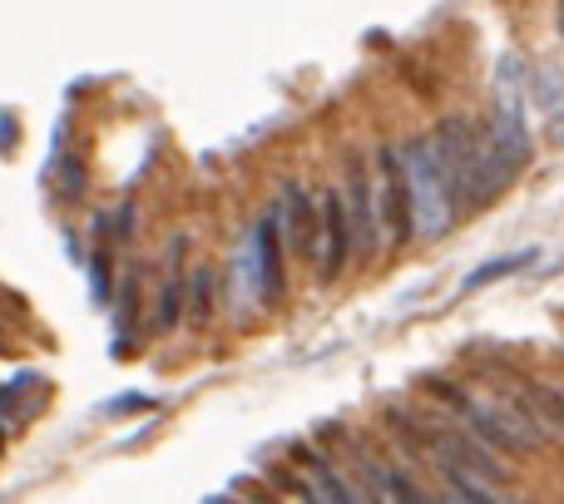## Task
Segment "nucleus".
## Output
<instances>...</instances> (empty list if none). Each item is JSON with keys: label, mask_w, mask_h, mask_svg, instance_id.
Returning <instances> with one entry per match:
<instances>
[{"label": "nucleus", "mask_w": 564, "mask_h": 504, "mask_svg": "<svg viewBox=\"0 0 564 504\" xmlns=\"http://www.w3.org/2000/svg\"><path fill=\"white\" fill-rule=\"evenodd\" d=\"M302 504H327V500H322L317 485H302Z\"/></svg>", "instance_id": "a211bd4d"}, {"label": "nucleus", "mask_w": 564, "mask_h": 504, "mask_svg": "<svg viewBox=\"0 0 564 504\" xmlns=\"http://www.w3.org/2000/svg\"><path fill=\"white\" fill-rule=\"evenodd\" d=\"M525 406L540 416V426H555V430H564V391L560 386H530L525 391Z\"/></svg>", "instance_id": "4468645a"}, {"label": "nucleus", "mask_w": 564, "mask_h": 504, "mask_svg": "<svg viewBox=\"0 0 564 504\" xmlns=\"http://www.w3.org/2000/svg\"><path fill=\"white\" fill-rule=\"evenodd\" d=\"M248 248H253V262H258L263 302H273L278 292H282V223H278V208H268V213L253 223V233H248Z\"/></svg>", "instance_id": "1a4fd4ad"}, {"label": "nucleus", "mask_w": 564, "mask_h": 504, "mask_svg": "<svg viewBox=\"0 0 564 504\" xmlns=\"http://www.w3.org/2000/svg\"><path fill=\"white\" fill-rule=\"evenodd\" d=\"M357 465H361V495H367V504H431L406 470L381 465V460H367V456Z\"/></svg>", "instance_id": "9d476101"}, {"label": "nucleus", "mask_w": 564, "mask_h": 504, "mask_svg": "<svg viewBox=\"0 0 564 504\" xmlns=\"http://www.w3.org/2000/svg\"><path fill=\"white\" fill-rule=\"evenodd\" d=\"M208 307H214V272L198 267V272H194V292H188V317H194V321H208Z\"/></svg>", "instance_id": "2eb2a0df"}, {"label": "nucleus", "mask_w": 564, "mask_h": 504, "mask_svg": "<svg viewBox=\"0 0 564 504\" xmlns=\"http://www.w3.org/2000/svg\"><path fill=\"white\" fill-rule=\"evenodd\" d=\"M317 204H322L317 272H322V282H332V277H341V267H347V258H351V223H347V204H341L337 188H327Z\"/></svg>", "instance_id": "6e6552de"}, {"label": "nucleus", "mask_w": 564, "mask_h": 504, "mask_svg": "<svg viewBox=\"0 0 564 504\" xmlns=\"http://www.w3.org/2000/svg\"><path fill=\"white\" fill-rule=\"evenodd\" d=\"M312 465V485L322 490V500L327 504H367V495H361V485H347V480L337 475V470L327 465L322 456H302Z\"/></svg>", "instance_id": "9b49d317"}, {"label": "nucleus", "mask_w": 564, "mask_h": 504, "mask_svg": "<svg viewBox=\"0 0 564 504\" xmlns=\"http://www.w3.org/2000/svg\"><path fill=\"white\" fill-rule=\"evenodd\" d=\"M341 204H347L351 243H357L361 252H377V248H387V238H381L377 194H371V178H367V168H361V158H357V154H351V164H347V194H341Z\"/></svg>", "instance_id": "423d86ee"}, {"label": "nucleus", "mask_w": 564, "mask_h": 504, "mask_svg": "<svg viewBox=\"0 0 564 504\" xmlns=\"http://www.w3.org/2000/svg\"><path fill=\"white\" fill-rule=\"evenodd\" d=\"M431 144H436L451 184H456L460 208L466 204H490V198H500L510 188V178H516V168H510L506 158L490 149V139L476 134L466 119H441V129L431 134Z\"/></svg>", "instance_id": "f257e3e1"}, {"label": "nucleus", "mask_w": 564, "mask_h": 504, "mask_svg": "<svg viewBox=\"0 0 564 504\" xmlns=\"http://www.w3.org/2000/svg\"><path fill=\"white\" fill-rule=\"evenodd\" d=\"M377 213L387 248H401L416 238V218H411V188L406 168H401V149H377Z\"/></svg>", "instance_id": "39448f33"}, {"label": "nucleus", "mask_w": 564, "mask_h": 504, "mask_svg": "<svg viewBox=\"0 0 564 504\" xmlns=\"http://www.w3.org/2000/svg\"><path fill=\"white\" fill-rule=\"evenodd\" d=\"M278 223L288 233V248L297 258H317V238H322V204H312V194L302 184H282V204H278Z\"/></svg>", "instance_id": "0eeeda50"}, {"label": "nucleus", "mask_w": 564, "mask_h": 504, "mask_svg": "<svg viewBox=\"0 0 564 504\" xmlns=\"http://www.w3.org/2000/svg\"><path fill=\"white\" fill-rule=\"evenodd\" d=\"M30 386H35V376H30V371H25V376H15V381H10V386H0V416H20V396H25V391Z\"/></svg>", "instance_id": "f3484780"}, {"label": "nucleus", "mask_w": 564, "mask_h": 504, "mask_svg": "<svg viewBox=\"0 0 564 504\" xmlns=\"http://www.w3.org/2000/svg\"><path fill=\"white\" fill-rule=\"evenodd\" d=\"M401 168H406V188H411V218H416V238L436 243L451 223H456V184H451L446 164H441L431 134H416L401 144Z\"/></svg>", "instance_id": "f03ea898"}, {"label": "nucleus", "mask_w": 564, "mask_h": 504, "mask_svg": "<svg viewBox=\"0 0 564 504\" xmlns=\"http://www.w3.org/2000/svg\"><path fill=\"white\" fill-rule=\"evenodd\" d=\"M451 401L460 406V420L470 426V436L480 440L486 450H506V456H520V450H540L545 446L550 430L540 426V416L530 406H516V401H500V396H460L451 391Z\"/></svg>", "instance_id": "7ed1b4c3"}, {"label": "nucleus", "mask_w": 564, "mask_h": 504, "mask_svg": "<svg viewBox=\"0 0 564 504\" xmlns=\"http://www.w3.org/2000/svg\"><path fill=\"white\" fill-rule=\"evenodd\" d=\"M560 35H564V10H560Z\"/></svg>", "instance_id": "6ab92c4d"}, {"label": "nucleus", "mask_w": 564, "mask_h": 504, "mask_svg": "<svg viewBox=\"0 0 564 504\" xmlns=\"http://www.w3.org/2000/svg\"><path fill=\"white\" fill-rule=\"evenodd\" d=\"M540 248H520V252H506V258H490V262H480L476 272H466V282H460V292H480L486 282H500V277H510V272H520L530 258H535Z\"/></svg>", "instance_id": "f8f14e48"}, {"label": "nucleus", "mask_w": 564, "mask_h": 504, "mask_svg": "<svg viewBox=\"0 0 564 504\" xmlns=\"http://www.w3.org/2000/svg\"><path fill=\"white\" fill-rule=\"evenodd\" d=\"M441 475H446V495H441V504H510V500H500L486 480L451 475V470H441Z\"/></svg>", "instance_id": "ddd939ff"}, {"label": "nucleus", "mask_w": 564, "mask_h": 504, "mask_svg": "<svg viewBox=\"0 0 564 504\" xmlns=\"http://www.w3.org/2000/svg\"><path fill=\"white\" fill-rule=\"evenodd\" d=\"M525 89L530 75L520 65V55H506L496 69V109H490L486 139L510 168H520L530 158V114H525Z\"/></svg>", "instance_id": "20e7f679"}, {"label": "nucleus", "mask_w": 564, "mask_h": 504, "mask_svg": "<svg viewBox=\"0 0 564 504\" xmlns=\"http://www.w3.org/2000/svg\"><path fill=\"white\" fill-rule=\"evenodd\" d=\"M178 307H184V282L169 277L164 292H159V317H154V327H159V331L174 327V321H178Z\"/></svg>", "instance_id": "dca6fc26"}]
</instances>
